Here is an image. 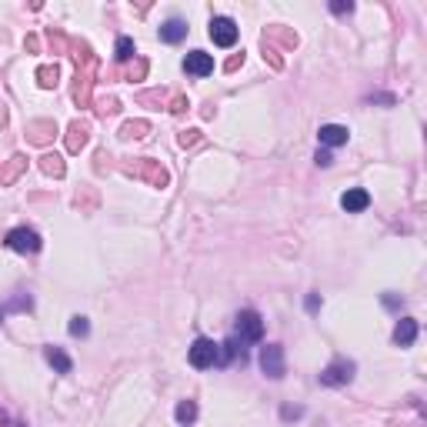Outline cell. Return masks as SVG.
<instances>
[{"mask_svg": "<svg viewBox=\"0 0 427 427\" xmlns=\"http://www.w3.org/2000/svg\"><path fill=\"white\" fill-rule=\"evenodd\" d=\"M134 51H137V47H134V40H130V37H117V53H114V57H117L121 64H127V60L134 57Z\"/></svg>", "mask_w": 427, "mask_h": 427, "instance_id": "obj_22", "label": "cell"}, {"mask_svg": "<svg viewBox=\"0 0 427 427\" xmlns=\"http://www.w3.org/2000/svg\"><path fill=\"white\" fill-rule=\"evenodd\" d=\"M210 40L217 47H234L237 44V24L230 17H214L210 21Z\"/></svg>", "mask_w": 427, "mask_h": 427, "instance_id": "obj_8", "label": "cell"}, {"mask_svg": "<svg viewBox=\"0 0 427 427\" xmlns=\"http://www.w3.org/2000/svg\"><path fill=\"white\" fill-rule=\"evenodd\" d=\"M301 414H304V407H284V411H280V417H284V421H297Z\"/></svg>", "mask_w": 427, "mask_h": 427, "instance_id": "obj_28", "label": "cell"}, {"mask_svg": "<svg viewBox=\"0 0 427 427\" xmlns=\"http://www.w3.org/2000/svg\"><path fill=\"white\" fill-rule=\"evenodd\" d=\"M74 57L77 64H84V71H77V84H74V101L80 103V107H87L90 103V77H94V71H97V57L90 53V47L87 44H74Z\"/></svg>", "mask_w": 427, "mask_h": 427, "instance_id": "obj_1", "label": "cell"}, {"mask_svg": "<svg viewBox=\"0 0 427 427\" xmlns=\"http://www.w3.org/2000/svg\"><path fill=\"white\" fill-rule=\"evenodd\" d=\"M234 337H241L244 344L260 341V337H264V321H260V314H257V310H241L237 321H234Z\"/></svg>", "mask_w": 427, "mask_h": 427, "instance_id": "obj_2", "label": "cell"}, {"mask_svg": "<svg viewBox=\"0 0 427 427\" xmlns=\"http://www.w3.org/2000/svg\"><path fill=\"white\" fill-rule=\"evenodd\" d=\"M330 10H334V14H351L354 3H351V0H347V3H344V0H334V3H330Z\"/></svg>", "mask_w": 427, "mask_h": 427, "instance_id": "obj_27", "label": "cell"}, {"mask_svg": "<svg viewBox=\"0 0 427 427\" xmlns=\"http://www.w3.org/2000/svg\"><path fill=\"white\" fill-rule=\"evenodd\" d=\"M171 110H177V114L187 110V101H184V97H174V101H171Z\"/></svg>", "mask_w": 427, "mask_h": 427, "instance_id": "obj_31", "label": "cell"}, {"mask_svg": "<svg viewBox=\"0 0 427 427\" xmlns=\"http://www.w3.org/2000/svg\"><path fill=\"white\" fill-rule=\"evenodd\" d=\"M30 307H34V301H30V294H24V291H21V294H17L14 301H10V304H3V307H0V317H7L10 310H30Z\"/></svg>", "mask_w": 427, "mask_h": 427, "instance_id": "obj_19", "label": "cell"}, {"mask_svg": "<svg viewBox=\"0 0 427 427\" xmlns=\"http://www.w3.org/2000/svg\"><path fill=\"white\" fill-rule=\"evenodd\" d=\"M74 337H87L90 334V324H87V317H71V327H67Z\"/></svg>", "mask_w": 427, "mask_h": 427, "instance_id": "obj_23", "label": "cell"}, {"mask_svg": "<svg viewBox=\"0 0 427 427\" xmlns=\"http://www.w3.org/2000/svg\"><path fill=\"white\" fill-rule=\"evenodd\" d=\"M260 371H264L267 377H274V380L284 377L287 364H284V347H280V344H267V347H260Z\"/></svg>", "mask_w": 427, "mask_h": 427, "instance_id": "obj_7", "label": "cell"}, {"mask_svg": "<svg viewBox=\"0 0 427 427\" xmlns=\"http://www.w3.org/2000/svg\"><path fill=\"white\" fill-rule=\"evenodd\" d=\"M304 307H307V310L314 314V310L321 307V297H317V294H307V301H304Z\"/></svg>", "mask_w": 427, "mask_h": 427, "instance_id": "obj_29", "label": "cell"}, {"mask_svg": "<svg viewBox=\"0 0 427 427\" xmlns=\"http://www.w3.org/2000/svg\"><path fill=\"white\" fill-rule=\"evenodd\" d=\"M234 361H247V344L241 341V337H227L224 344H221V361H217V367H227V364H234Z\"/></svg>", "mask_w": 427, "mask_h": 427, "instance_id": "obj_10", "label": "cell"}, {"mask_svg": "<svg viewBox=\"0 0 427 427\" xmlns=\"http://www.w3.org/2000/svg\"><path fill=\"white\" fill-rule=\"evenodd\" d=\"M354 371H357V364L347 361V357H334L330 364H327L324 371H321V384L327 387H341V384H351L354 380Z\"/></svg>", "mask_w": 427, "mask_h": 427, "instance_id": "obj_3", "label": "cell"}, {"mask_svg": "<svg viewBox=\"0 0 427 427\" xmlns=\"http://www.w3.org/2000/svg\"><path fill=\"white\" fill-rule=\"evenodd\" d=\"M330 160H334L330 151H317V164H321V167H330Z\"/></svg>", "mask_w": 427, "mask_h": 427, "instance_id": "obj_30", "label": "cell"}, {"mask_svg": "<svg viewBox=\"0 0 427 427\" xmlns=\"http://www.w3.org/2000/svg\"><path fill=\"white\" fill-rule=\"evenodd\" d=\"M3 244L17 254H37L40 251V234L30 230V227H14V230H7Z\"/></svg>", "mask_w": 427, "mask_h": 427, "instance_id": "obj_4", "label": "cell"}, {"mask_svg": "<svg viewBox=\"0 0 427 427\" xmlns=\"http://www.w3.org/2000/svg\"><path fill=\"white\" fill-rule=\"evenodd\" d=\"M117 110H121V107H117V101H114V97L101 101V107H97V114H103V117H107V114H117Z\"/></svg>", "mask_w": 427, "mask_h": 427, "instance_id": "obj_26", "label": "cell"}, {"mask_svg": "<svg viewBox=\"0 0 427 427\" xmlns=\"http://www.w3.org/2000/svg\"><path fill=\"white\" fill-rule=\"evenodd\" d=\"M197 137H201V130H184V134H180V147H194Z\"/></svg>", "mask_w": 427, "mask_h": 427, "instance_id": "obj_25", "label": "cell"}, {"mask_svg": "<svg viewBox=\"0 0 427 427\" xmlns=\"http://www.w3.org/2000/svg\"><path fill=\"white\" fill-rule=\"evenodd\" d=\"M144 130H147V124H144V121H137V124H127L121 134H124V137H144Z\"/></svg>", "mask_w": 427, "mask_h": 427, "instance_id": "obj_24", "label": "cell"}, {"mask_svg": "<svg viewBox=\"0 0 427 427\" xmlns=\"http://www.w3.org/2000/svg\"><path fill=\"white\" fill-rule=\"evenodd\" d=\"M87 141H90V127L84 124V121H74V124L67 127V151L77 154L87 147Z\"/></svg>", "mask_w": 427, "mask_h": 427, "instance_id": "obj_12", "label": "cell"}, {"mask_svg": "<svg viewBox=\"0 0 427 427\" xmlns=\"http://www.w3.org/2000/svg\"><path fill=\"white\" fill-rule=\"evenodd\" d=\"M174 417L180 421V424H191V421L197 417V404H194V401H180L174 407Z\"/></svg>", "mask_w": 427, "mask_h": 427, "instance_id": "obj_20", "label": "cell"}, {"mask_svg": "<svg viewBox=\"0 0 427 427\" xmlns=\"http://www.w3.org/2000/svg\"><path fill=\"white\" fill-rule=\"evenodd\" d=\"M341 207H344L347 214H361V210H367V207H371V194H367L364 187L344 191V194H341Z\"/></svg>", "mask_w": 427, "mask_h": 427, "instance_id": "obj_11", "label": "cell"}, {"mask_svg": "<svg viewBox=\"0 0 427 427\" xmlns=\"http://www.w3.org/2000/svg\"><path fill=\"white\" fill-rule=\"evenodd\" d=\"M40 167H44V174H51V177H64V157L60 154H44L40 157Z\"/></svg>", "mask_w": 427, "mask_h": 427, "instance_id": "obj_18", "label": "cell"}, {"mask_svg": "<svg viewBox=\"0 0 427 427\" xmlns=\"http://www.w3.org/2000/svg\"><path fill=\"white\" fill-rule=\"evenodd\" d=\"M414 337H417V321L404 317L401 324L394 327V344H398V347H411V344H414Z\"/></svg>", "mask_w": 427, "mask_h": 427, "instance_id": "obj_15", "label": "cell"}, {"mask_svg": "<svg viewBox=\"0 0 427 427\" xmlns=\"http://www.w3.org/2000/svg\"><path fill=\"white\" fill-rule=\"evenodd\" d=\"M191 364L194 367H217V361H221V344H214L210 337H197L194 344H191Z\"/></svg>", "mask_w": 427, "mask_h": 427, "instance_id": "obj_5", "label": "cell"}, {"mask_svg": "<svg viewBox=\"0 0 427 427\" xmlns=\"http://www.w3.org/2000/svg\"><path fill=\"white\" fill-rule=\"evenodd\" d=\"M44 357H47L53 367H57V374H71V367H74V364H71V357L60 351V347H47V351H44Z\"/></svg>", "mask_w": 427, "mask_h": 427, "instance_id": "obj_17", "label": "cell"}, {"mask_svg": "<svg viewBox=\"0 0 427 427\" xmlns=\"http://www.w3.org/2000/svg\"><path fill=\"white\" fill-rule=\"evenodd\" d=\"M184 71H187V74H194V77L214 74V57H210V53H204V51H191L187 57H184Z\"/></svg>", "mask_w": 427, "mask_h": 427, "instance_id": "obj_9", "label": "cell"}, {"mask_svg": "<svg viewBox=\"0 0 427 427\" xmlns=\"http://www.w3.org/2000/svg\"><path fill=\"white\" fill-rule=\"evenodd\" d=\"M37 77H40V84H44V87H57L60 71H57V64H44V67L37 71Z\"/></svg>", "mask_w": 427, "mask_h": 427, "instance_id": "obj_21", "label": "cell"}, {"mask_svg": "<svg viewBox=\"0 0 427 427\" xmlns=\"http://www.w3.org/2000/svg\"><path fill=\"white\" fill-rule=\"evenodd\" d=\"M384 304H387V307H401V301H398L394 294H384Z\"/></svg>", "mask_w": 427, "mask_h": 427, "instance_id": "obj_32", "label": "cell"}, {"mask_svg": "<svg viewBox=\"0 0 427 427\" xmlns=\"http://www.w3.org/2000/svg\"><path fill=\"white\" fill-rule=\"evenodd\" d=\"M127 174L130 177H141V180H147L151 187H167V171L157 164V160H151V157H144V160H137V164H130L127 167Z\"/></svg>", "mask_w": 427, "mask_h": 427, "instance_id": "obj_6", "label": "cell"}, {"mask_svg": "<svg viewBox=\"0 0 427 427\" xmlns=\"http://www.w3.org/2000/svg\"><path fill=\"white\" fill-rule=\"evenodd\" d=\"M184 37H187V24H184L180 17H171V21L160 24V40H164V44H180Z\"/></svg>", "mask_w": 427, "mask_h": 427, "instance_id": "obj_14", "label": "cell"}, {"mask_svg": "<svg viewBox=\"0 0 427 427\" xmlns=\"http://www.w3.org/2000/svg\"><path fill=\"white\" fill-rule=\"evenodd\" d=\"M27 134H30L34 144H47L51 134H57V124H53V121H34V124L27 127Z\"/></svg>", "mask_w": 427, "mask_h": 427, "instance_id": "obj_16", "label": "cell"}, {"mask_svg": "<svg viewBox=\"0 0 427 427\" xmlns=\"http://www.w3.org/2000/svg\"><path fill=\"white\" fill-rule=\"evenodd\" d=\"M317 137H321V144L324 147H341V144H347V127H341V124H324L321 130H317Z\"/></svg>", "mask_w": 427, "mask_h": 427, "instance_id": "obj_13", "label": "cell"}]
</instances>
